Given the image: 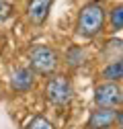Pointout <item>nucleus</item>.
<instances>
[{"mask_svg": "<svg viewBox=\"0 0 123 129\" xmlns=\"http://www.w3.org/2000/svg\"><path fill=\"white\" fill-rule=\"evenodd\" d=\"M95 103L101 109H115L123 103V90L115 82H105L95 90Z\"/></svg>", "mask_w": 123, "mask_h": 129, "instance_id": "nucleus-4", "label": "nucleus"}, {"mask_svg": "<svg viewBox=\"0 0 123 129\" xmlns=\"http://www.w3.org/2000/svg\"><path fill=\"white\" fill-rule=\"evenodd\" d=\"M45 92H47V99L49 103L61 107V105H68L74 96V88H72V82L66 78V76H53L47 86H45Z\"/></svg>", "mask_w": 123, "mask_h": 129, "instance_id": "nucleus-2", "label": "nucleus"}, {"mask_svg": "<svg viewBox=\"0 0 123 129\" xmlns=\"http://www.w3.org/2000/svg\"><path fill=\"white\" fill-rule=\"evenodd\" d=\"M117 121H119V123L123 125V111H121V113H119V115H117Z\"/></svg>", "mask_w": 123, "mask_h": 129, "instance_id": "nucleus-13", "label": "nucleus"}, {"mask_svg": "<svg viewBox=\"0 0 123 129\" xmlns=\"http://www.w3.org/2000/svg\"><path fill=\"white\" fill-rule=\"evenodd\" d=\"M68 63L72 68H78L84 63V51L80 49V47H70V51H68Z\"/></svg>", "mask_w": 123, "mask_h": 129, "instance_id": "nucleus-9", "label": "nucleus"}, {"mask_svg": "<svg viewBox=\"0 0 123 129\" xmlns=\"http://www.w3.org/2000/svg\"><path fill=\"white\" fill-rule=\"evenodd\" d=\"M27 129H53V125L45 119V117H41V115H37V117H33L29 121V125H27Z\"/></svg>", "mask_w": 123, "mask_h": 129, "instance_id": "nucleus-10", "label": "nucleus"}, {"mask_svg": "<svg viewBox=\"0 0 123 129\" xmlns=\"http://www.w3.org/2000/svg\"><path fill=\"white\" fill-rule=\"evenodd\" d=\"M31 68L39 74H51L57 68V53L47 45H37L31 51Z\"/></svg>", "mask_w": 123, "mask_h": 129, "instance_id": "nucleus-3", "label": "nucleus"}, {"mask_svg": "<svg viewBox=\"0 0 123 129\" xmlns=\"http://www.w3.org/2000/svg\"><path fill=\"white\" fill-rule=\"evenodd\" d=\"M103 25H105V10L99 2H90L80 10V14H78V35L95 37L97 33H101Z\"/></svg>", "mask_w": 123, "mask_h": 129, "instance_id": "nucleus-1", "label": "nucleus"}, {"mask_svg": "<svg viewBox=\"0 0 123 129\" xmlns=\"http://www.w3.org/2000/svg\"><path fill=\"white\" fill-rule=\"evenodd\" d=\"M115 119H117L115 109H97L88 117V127L90 129H107L115 123Z\"/></svg>", "mask_w": 123, "mask_h": 129, "instance_id": "nucleus-6", "label": "nucleus"}, {"mask_svg": "<svg viewBox=\"0 0 123 129\" xmlns=\"http://www.w3.org/2000/svg\"><path fill=\"white\" fill-rule=\"evenodd\" d=\"M111 25H113V29H123V4H119L111 10Z\"/></svg>", "mask_w": 123, "mask_h": 129, "instance_id": "nucleus-11", "label": "nucleus"}, {"mask_svg": "<svg viewBox=\"0 0 123 129\" xmlns=\"http://www.w3.org/2000/svg\"><path fill=\"white\" fill-rule=\"evenodd\" d=\"M12 12V6L6 2V0H0V21H6Z\"/></svg>", "mask_w": 123, "mask_h": 129, "instance_id": "nucleus-12", "label": "nucleus"}, {"mask_svg": "<svg viewBox=\"0 0 123 129\" xmlns=\"http://www.w3.org/2000/svg\"><path fill=\"white\" fill-rule=\"evenodd\" d=\"M103 78L111 80V82H115V80H123V59H115V61L109 63V66H105Z\"/></svg>", "mask_w": 123, "mask_h": 129, "instance_id": "nucleus-8", "label": "nucleus"}, {"mask_svg": "<svg viewBox=\"0 0 123 129\" xmlns=\"http://www.w3.org/2000/svg\"><path fill=\"white\" fill-rule=\"evenodd\" d=\"M10 86L14 90H29L31 86H33V70L31 68H19L17 72L12 74V80H10Z\"/></svg>", "mask_w": 123, "mask_h": 129, "instance_id": "nucleus-7", "label": "nucleus"}, {"mask_svg": "<svg viewBox=\"0 0 123 129\" xmlns=\"http://www.w3.org/2000/svg\"><path fill=\"white\" fill-rule=\"evenodd\" d=\"M53 4V0H29L27 6V17L33 25H41L49 14V8Z\"/></svg>", "mask_w": 123, "mask_h": 129, "instance_id": "nucleus-5", "label": "nucleus"}]
</instances>
